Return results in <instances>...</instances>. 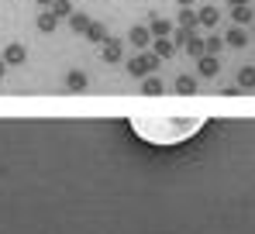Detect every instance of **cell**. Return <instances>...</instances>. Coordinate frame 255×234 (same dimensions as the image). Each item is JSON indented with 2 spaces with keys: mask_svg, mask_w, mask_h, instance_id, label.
Returning a JSON list of instances; mask_svg holds the SVG:
<instances>
[{
  "mask_svg": "<svg viewBox=\"0 0 255 234\" xmlns=\"http://www.w3.org/2000/svg\"><path fill=\"white\" fill-rule=\"evenodd\" d=\"M204 127V117H183V120H145V117H131V131L134 134H141L145 141H152V145H176V141H183V138H190V134H197Z\"/></svg>",
  "mask_w": 255,
  "mask_h": 234,
  "instance_id": "obj_1",
  "label": "cell"
}]
</instances>
